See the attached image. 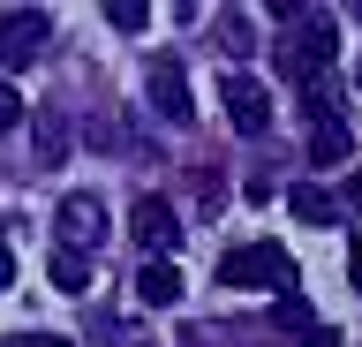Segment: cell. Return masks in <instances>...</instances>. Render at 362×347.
Listing matches in <instances>:
<instances>
[{"label":"cell","mask_w":362,"mask_h":347,"mask_svg":"<svg viewBox=\"0 0 362 347\" xmlns=\"http://www.w3.org/2000/svg\"><path fill=\"white\" fill-rule=\"evenodd\" d=\"M219 279H226V287H272L279 302L302 295V272H294V257L279 249V242H242V249H226L219 257Z\"/></svg>","instance_id":"cell-1"},{"label":"cell","mask_w":362,"mask_h":347,"mask_svg":"<svg viewBox=\"0 0 362 347\" xmlns=\"http://www.w3.org/2000/svg\"><path fill=\"white\" fill-rule=\"evenodd\" d=\"M98 242H106V204H98V196H61V211H53V249L90 257Z\"/></svg>","instance_id":"cell-2"},{"label":"cell","mask_w":362,"mask_h":347,"mask_svg":"<svg viewBox=\"0 0 362 347\" xmlns=\"http://www.w3.org/2000/svg\"><path fill=\"white\" fill-rule=\"evenodd\" d=\"M45 46H53V16H45V8H8V16H0V61H8V69L38 61Z\"/></svg>","instance_id":"cell-3"},{"label":"cell","mask_w":362,"mask_h":347,"mask_svg":"<svg viewBox=\"0 0 362 347\" xmlns=\"http://www.w3.org/2000/svg\"><path fill=\"white\" fill-rule=\"evenodd\" d=\"M339 53V30L325 23V16H310V23L294 30V46H287V69L302 76V91H310V83H325V61H332Z\"/></svg>","instance_id":"cell-4"},{"label":"cell","mask_w":362,"mask_h":347,"mask_svg":"<svg viewBox=\"0 0 362 347\" xmlns=\"http://www.w3.org/2000/svg\"><path fill=\"white\" fill-rule=\"evenodd\" d=\"M129 234H136L151 257H166V249L181 242V211L166 204V196H136V204H129Z\"/></svg>","instance_id":"cell-5"},{"label":"cell","mask_w":362,"mask_h":347,"mask_svg":"<svg viewBox=\"0 0 362 347\" xmlns=\"http://www.w3.org/2000/svg\"><path fill=\"white\" fill-rule=\"evenodd\" d=\"M226 121H234L242 136H264V129H272V98H264V83L226 76Z\"/></svg>","instance_id":"cell-6"},{"label":"cell","mask_w":362,"mask_h":347,"mask_svg":"<svg viewBox=\"0 0 362 347\" xmlns=\"http://www.w3.org/2000/svg\"><path fill=\"white\" fill-rule=\"evenodd\" d=\"M144 91H151V114L158 121H189V83H181L174 61H158V69L144 76Z\"/></svg>","instance_id":"cell-7"},{"label":"cell","mask_w":362,"mask_h":347,"mask_svg":"<svg viewBox=\"0 0 362 347\" xmlns=\"http://www.w3.org/2000/svg\"><path fill=\"white\" fill-rule=\"evenodd\" d=\"M287 211L302 219V227H339V196H332V189H317V182H294L287 189Z\"/></svg>","instance_id":"cell-8"},{"label":"cell","mask_w":362,"mask_h":347,"mask_svg":"<svg viewBox=\"0 0 362 347\" xmlns=\"http://www.w3.org/2000/svg\"><path fill=\"white\" fill-rule=\"evenodd\" d=\"M136 302H144V310H174L181 302V272L174 264H144V272H136Z\"/></svg>","instance_id":"cell-9"},{"label":"cell","mask_w":362,"mask_h":347,"mask_svg":"<svg viewBox=\"0 0 362 347\" xmlns=\"http://www.w3.org/2000/svg\"><path fill=\"white\" fill-rule=\"evenodd\" d=\"M53 287H61V295H83V287H90V257L53 249Z\"/></svg>","instance_id":"cell-10"},{"label":"cell","mask_w":362,"mask_h":347,"mask_svg":"<svg viewBox=\"0 0 362 347\" xmlns=\"http://www.w3.org/2000/svg\"><path fill=\"white\" fill-rule=\"evenodd\" d=\"M106 23L113 30H144V23H151V8H144V0H106Z\"/></svg>","instance_id":"cell-11"},{"label":"cell","mask_w":362,"mask_h":347,"mask_svg":"<svg viewBox=\"0 0 362 347\" xmlns=\"http://www.w3.org/2000/svg\"><path fill=\"white\" fill-rule=\"evenodd\" d=\"M272 324H287V332H310V324H325V317H317V310H310V302H302V295H287V302H279V317H272Z\"/></svg>","instance_id":"cell-12"},{"label":"cell","mask_w":362,"mask_h":347,"mask_svg":"<svg viewBox=\"0 0 362 347\" xmlns=\"http://www.w3.org/2000/svg\"><path fill=\"white\" fill-rule=\"evenodd\" d=\"M16 121H23V91H16V83H0V136H8Z\"/></svg>","instance_id":"cell-13"},{"label":"cell","mask_w":362,"mask_h":347,"mask_svg":"<svg viewBox=\"0 0 362 347\" xmlns=\"http://www.w3.org/2000/svg\"><path fill=\"white\" fill-rule=\"evenodd\" d=\"M347 287H355V295H362V234H355V242H347Z\"/></svg>","instance_id":"cell-14"},{"label":"cell","mask_w":362,"mask_h":347,"mask_svg":"<svg viewBox=\"0 0 362 347\" xmlns=\"http://www.w3.org/2000/svg\"><path fill=\"white\" fill-rule=\"evenodd\" d=\"M8 347H68V340H53V332H16Z\"/></svg>","instance_id":"cell-15"},{"label":"cell","mask_w":362,"mask_h":347,"mask_svg":"<svg viewBox=\"0 0 362 347\" xmlns=\"http://www.w3.org/2000/svg\"><path fill=\"white\" fill-rule=\"evenodd\" d=\"M302 347H339V340H332V324H310V332H302Z\"/></svg>","instance_id":"cell-16"},{"label":"cell","mask_w":362,"mask_h":347,"mask_svg":"<svg viewBox=\"0 0 362 347\" xmlns=\"http://www.w3.org/2000/svg\"><path fill=\"white\" fill-rule=\"evenodd\" d=\"M8 279H16V257H8V249H0V287H8Z\"/></svg>","instance_id":"cell-17"},{"label":"cell","mask_w":362,"mask_h":347,"mask_svg":"<svg viewBox=\"0 0 362 347\" xmlns=\"http://www.w3.org/2000/svg\"><path fill=\"white\" fill-rule=\"evenodd\" d=\"M347 204H362V174H355V182H347Z\"/></svg>","instance_id":"cell-18"}]
</instances>
